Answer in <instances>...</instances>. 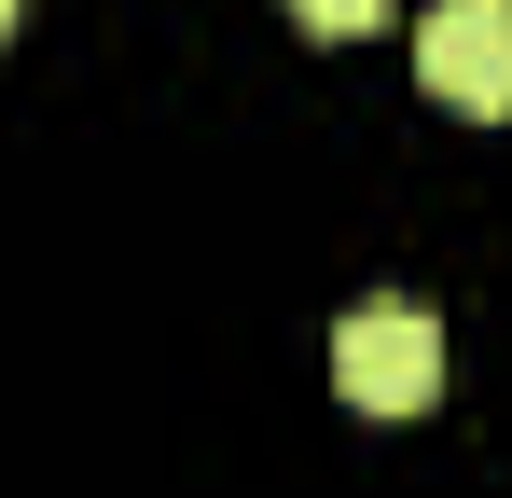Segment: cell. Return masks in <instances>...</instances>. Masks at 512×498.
I'll list each match as a JSON object with an SVG mask.
<instances>
[{
	"instance_id": "obj_1",
	"label": "cell",
	"mask_w": 512,
	"mask_h": 498,
	"mask_svg": "<svg viewBox=\"0 0 512 498\" xmlns=\"http://www.w3.org/2000/svg\"><path fill=\"white\" fill-rule=\"evenodd\" d=\"M333 388L360 415H429V402H443V332H429V305H346Z\"/></svg>"
},
{
	"instance_id": "obj_2",
	"label": "cell",
	"mask_w": 512,
	"mask_h": 498,
	"mask_svg": "<svg viewBox=\"0 0 512 498\" xmlns=\"http://www.w3.org/2000/svg\"><path fill=\"white\" fill-rule=\"evenodd\" d=\"M416 83L443 97V111L499 125V111H512V0H429V28H416Z\"/></svg>"
},
{
	"instance_id": "obj_3",
	"label": "cell",
	"mask_w": 512,
	"mask_h": 498,
	"mask_svg": "<svg viewBox=\"0 0 512 498\" xmlns=\"http://www.w3.org/2000/svg\"><path fill=\"white\" fill-rule=\"evenodd\" d=\"M291 14H305L319 42H360V28H388V0H291Z\"/></svg>"
},
{
	"instance_id": "obj_4",
	"label": "cell",
	"mask_w": 512,
	"mask_h": 498,
	"mask_svg": "<svg viewBox=\"0 0 512 498\" xmlns=\"http://www.w3.org/2000/svg\"><path fill=\"white\" fill-rule=\"evenodd\" d=\"M0 42H14V0H0Z\"/></svg>"
}]
</instances>
